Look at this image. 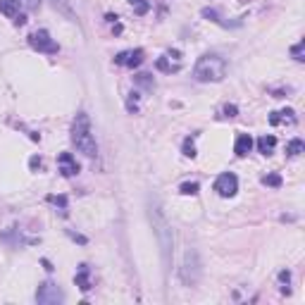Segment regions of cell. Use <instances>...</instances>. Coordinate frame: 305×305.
<instances>
[{
    "instance_id": "cell-19",
    "label": "cell",
    "mask_w": 305,
    "mask_h": 305,
    "mask_svg": "<svg viewBox=\"0 0 305 305\" xmlns=\"http://www.w3.org/2000/svg\"><path fill=\"white\" fill-rule=\"evenodd\" d=\"M139 100H141V93H139V91H132L129 98H126V110H129V112H139Z\"/></svg>"
},
{
    "instance_id": "cell-28",
    "label": "cell",
    "mask_w": 305,
    "mask_h": 305,
    "mask_svg": "<svg viewBox=\"0 0 305 305\" xmlns=\"http://www.w3.org/2000/svg\"><path fill=\"white\" fill-rule=\"evenodd\" d=\"M67 234H70V238H74L76 243H81V246H86V243H89V238H86V236H81V234H74V231H67Z\"/></svg>"
},
{
    "instance_id": "cell-9",
    "label": "cell",
    "mask_w": 305,
    "mask_h": 305,
    "mask_svg": "<svg viewBox=\"0 0 305 305\" xmlns=\"http://www.w3.org/2000/svg\"><path fill=\"white\" fill-rule=\"evenodd\" d=\"M155 67H158L160 72H165V74L179 72L181 70V53H179V50H169V53H165L162 57H158Z\"/></svg>"
},
{
    "instance_id": "cell-17",
    "label": "cell",
    "mask_w": 305,
    "mask_h": 305,
    "mask_svg": "<svg viewBox=\"0 0 305 305\" xmlns=\"http://www.w3.org/2000/svg\"><path fill=\"white\" fill-rule=\"evenodd\" d=\"M129 5H132L134 12L141 14V17L150 12V3H148V0H129Z\"/></svg>"
},
{
    "instance_id": "cell-11",
    "label": "cell",
    "mask_w": 305,
    "mask_h": 305,
    "mask_svg": "<svg viewBox=\"0 0 305 305\" xmlns=\"http://www.w3.org/2000/svg\"><path fill=\"white\" fill-rule=\"evenodd\" d=\"M250 150H253V139H250V134H238V136H236V143H234V152L238 158H246Z\"/></svg>"
},
{
    "instance_id": "cell-4",
    "label": "cell",
    "mask_w": 305,
    "mask_h": 305,
    "mask_svg": "<svg viewBox=\"0 0 305 305\" xmlns=\"http://www.w3.org/2000/svg\"><path fill=\"white\" fill-rule=\"evenodd\" d=\"M201 260H198V253L195 250H188L186 257H184V267H181V281L186 286L198 284L201 279Z\"/></svg>"
},
{
    "instance_id": "cell-20",
    "label": "cell",
    "mask_w": 305,
    "mask_h": 305,
    "mask_svg": "<svg viewBox=\"0 0 305 305\" xmlns=\"http://www.w3.org/2000/svg\"><path fill=\"white\" fill-rule=\"evenodd\" d=\"M263 184H265V186H272V188H279V186H281V174H277V172L265 174Z\"/></svg>"
},
{
    "instance_id": "cell-6",
    "label": "cell",
    "mask_w": 305,
    "mask_h": 305,
    "mask_svg": "<svg viewBox=\"0 0 305 305\" xmlns=\"http://www.w3.org/2000/svg\"><path fill=\"white\" fill-rule=\"evenodd\" d=\"M64 300V293L60 291V286L53 281H43L36 289V303L38 305H60Z\"/></svg>"
},
{
    "instance_id": "cell-2",
    "label": "cell",
    "mask_w": 305,
    "mask_h": 305,
    "mask_svg": "<svg viewBox=\"0 0 305 305\" xmlns=\"http://www.w3.org/2000/svg\"><path fill=\"white\" fill-rule=\"evenodd\" d=\"M72 143L86 158H96L98 155V143L93 132H91V119L86 112H79L74 117V122H72Z\"/></svg>"
},
{
    "instance_id": "cell-30",
    "label": "cell",
    "mask_w": 305,
    "mask_h": 305,
    "mask_svg": "<svg viewBox=\"0 0 305 305\" xmlns=\"http://www.w3.org/2000/svg\"><path fill=\"white\" fill-rule=\"evenodd\" d=\"M14 24H17V27H24V24H27V17H24V14H17V17H14Z\"/></svg>"
},
{
    "instance_id": "cell-18",
    "label": "cell",
    "mask_w": 305,
    "mask_h": 305,
    "mask_svg": "<svg viewBox=\"0 0 305 305\" xmlns=\"http://www.w3.org/2000/svg\"><path fill=\"white\" fill-rule=\"evenodd\" d=\"M198 188H201L198 186V181H184V184L179 186V193L181 195H195L198 193Z\"/></svg>"
},
{
    "instance_id": "cell-5",
    "label": "cell",
    "mask_w": 305,
    "mask_h": 305,
    "mask_svg": "<svg viewBox=\"0 0 305 305\" xmlns=\"http://www.w3.org/2000/svg\"><path fill=\"white\" fill-rule=\"evenodd\" d=\"M29 46L36 53H46V55H57L60 53V46L50 38V34L46 29H38V31H34V34L29 36Z\"/></svg>"
},
{
    "instance_id": "cell-8",
    "label": "cell",
    "mask_w": 305,
    "mask_h": 305,
    "mask_svg": "<svg viewBox=\"0 0 305 305\" xmlns=\"http://www.w3.org/2000/svg\"><path fill=\"white\" fill-rule=\"evenodd\" d=\"M146 60V53L141 48H134V50H122L117 57H115V64H122V67H129V70H136L141 67Z\"/></svg>"
},
{
    "instance_id": "cell-26",
    "label": "cell",
    "mask_w": 305,
    "mask_h": 305,
    "mask_svg": "<svg viewBox=\"0 0 305 305\" xmlns=\"http://www.w3.org/2000/svg\"><path fill=\"white\" fill-rule=\"evenodd\" d=\"M203 17H208V19H212V21H217V24H224L222 19H220V14L215 12V10H210V7H205L203 10Z\"/></svg>"
},
{
    "instance_id": "cell-23",
    "label": "cell",
    "mask_w": 305,
    "mask_h": 305,
    "mask_svg": "<svg viewBox=\"0 0 305 305\" xmlns=\"http://www.w3.org/2000/svg\"><path fill=\"white\" fill-rule=\"evenodd\" d=\"M136 83H141L143 89H152V86H155V81H152L150 74H146V72H141V74H136Z\"/></svg>"
},
{
    "instance_id": "cell-25",
    "label": "cell",
    "mask_w": 305,
    "mask_h": 305,
    "mask_svg": "<svg viewBox=\"0 0 305 305\" xmlns=\"http://www.w3.org/2000/svg\"><path fill=\"white\" fill-rule=\"evenodd\" d=\"M236 115H238V107H236V105H224V107H222V117H229V119H231V117H236Z\"/></svg>"
},
{
    "instance_id": "cell-13",
    "label": "cell",
    "mask_w": 305,
    "mask_h": 305,
    "mask_svg": "<svg viewBox=\"0 0 305 305\" xmlns=\"http://www.w3.org/2000/svg\"><path fill=\"white\" fill-rule=\"evenodd\" d=\"M296 124V112L293 110H279V112H272L270 115V124L277 126V124Z\"/></svg>"
},
{
    "instance_id": "cell-14",
    "label": "cell",
    "mask_w": 305,
    "mask_h": 305,
    "mask_svg": "<svg viewBox=\"0 0 305 305\" xmlns=\"http://www.w3.org/2000/svg\"><path fill=\"white\" fill-rule=\"evenodd\" d=\"M19 7H21V0H0V12L5 17H17L19 14Z\"/></svg>"
},
{
    "instance_id": "cell-12",
    "label": "cell",
    "mask_w": 305,
    "mask_h": 305,
    "mask_svg": "<svg viewBox=\"0 0 305 305\" xmlns=\"http://www.w3.org/2000/svg\"><path fill=\"white\" fill-rule=\"evenodd\" d=\"M74 281H76V286H79L83 293L91 291V286H93V284H91V270H89V265H79Z\"/></svg>"
},
{
    "instance_id": "cell-3",
    "label": "cell",
    "mask_w": 305,
    "mask_h": 305,
    "mask_svg": "<svg viewBox=\"0 0 305 305\" xmlns=\"http://www.w3.org/2000/svg\"><path fill=\"white\" fill-rule=\"evenodd\" d=\"M193 76H195V81H201V83L222 81L224 76H227V60L220 55H210V53L198 57V62L193 67Z\"/></svg>"
},
{
    "instance_id": "cell-1",
    "label": "cell",
    "mask_w": 305,
    "mask_h": 305,
    "mask_svg": "<svg viewBox=\"0 0 305 305\" xmlns=\"http://www.w3.org/2000/svg\"><path fill=\"white\" fill-rule=\"evenodd\" d=\"M148 217L152 222V231L158 236V243H160V253H162V263L165 267L172 265V246H174V234H172V227L167 222V217L162 215V208H160L158 201H148Z\"/></svg>"
},
{
    "instance_id": "cell-7",
    "label": "cell",
    "mask_w": 305,
    "mask_h": 305,
    "mask_svg": "<svg viewBox=\"0 0 305 305\" xmlns=\"http://www.w3.org/2000/svg\"><path fill=\"white\" fill-rule=\"evenodd\" d=\"M215 191L222 198H231V195H236V191H238V179H236V174L231 172H224L217 177L215 181Z\"/></svg>"
},
{
    "instance_id": "cell-27",
    "label": "cell",
    "mask_w": 305,
    "mask_h": 305,
    "mask_svg": "<svg viewBox=\"0 0 305 305\" xmlns=\"http://www.w3.org/2000/svg\"><path fill=\"white\" fill-rule=\"evenodd\" d=\"M29 167H31V169H34V172H36V169H41V167H43L41 158H38V155H34V158L29 160Z\"/></svg>"
},
{
    "instance_id": "cell-10",
    "label": "cell",
    "mask_w": 305,
    "mask_h": 305,
    "mask_svg": "<svg viewBox=\"0 0 305 305\" xmlns=\"http://www.w3.org/2000/svg\"><path fill=\"white\" fill-rule=\"evenodd\" d=\"M57 167H60L62 177H74V174H79V162H76V158L72 152H60V155H57Z\"/></svg>"
},
{
    "instance_id": "cell-22",
    "label": "cell",
    "mask_w": 305,
    "mask_h": 305,
    "mask_svg": "<svg viewBox=\"0 0 305 305\" xmlns=\"http://www.w3.org/2000/svg\"><path fill=\"white\" fill-rule=\"evenodd\" d=\"M48 201L53 203L55 208H60V210H62V212H67V203H70V201H67V195H50Z\"/></svg>"
},
{
    "instance_id": "cell-16",
    "label": "cell",
    "mask_w": 305,
    "mask_h": 305,
    "mask_svg": "<svg viewBox=\"0 0 305 305\" xmlns=\"http://www.w3.org/2000/svg\"><path fill=\"white\" fill-rule=\"evenodd\" d=\"M303 150H305V143L300 139L289 141V146H286V155H289V158H298Z\"/></svg>"
},
{
    "instance_id": "cell-21",
    "label": "cell",
    "mask_w": 305,
    "mask_h": 305,
    "mask_svg": "<svg viewBox=\"0 0 305 305\" xmlns=\"http://www.w3.org/2000/svg\"><path fill=\"white\" fill-rule=\"evenodd\" d=\"M291 55H293V60L303 62V60H305V41H298L296 46H293V48H291Z\"/></svg>"
},
{
    "instance_id": "cell-15",
    "label": "cell",
    "mask_w": 305,
    "mask_h": 305,
    "mask_svg": "<svg viewBox=\"0 0 305 305\" xmlns=\"http://www.w3.org/2000/svg\"><path fill=\"white\" fill-rule=\"evenodd\" d=\"M274 146H277V139H274L272 134H265V136L257 139V150L263 152V155H270V152L274 150Z\"/></svg>"
},
{
    "instance_id": "cell-24",
    "label": "cell",
    "mask_w": 305,
    "mask_h": 305,
    "mask_svg": "<svg viewBox=\"0 0 305 305\" xmlns=\"http://www.w3.org/2000/svg\"><path fill=\"white\" fill-rule=\"evenodd\" d=\"M184 155H186V158H195V143H193V139L184 141Z\"/></svg>"
},
{
    "instance_id": "cell-29",
    "label": "cell",
    "mask_w": 305,
    "mask_h": 305,
    "mask_svg": "<svg viewBox=\"0 0 305 305\" xmlns=\"http://www.w3.org/2000/svg\"><path fill=\"white\" fill-rule=\"evenodd\" d=\"M279 281H281V284H286V286H289V284H291V272H279Z\"/></svg>"
}]
</instances>
